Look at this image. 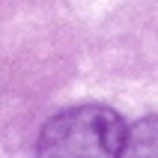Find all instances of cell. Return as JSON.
<instances>
[{
  "instance_id": "obj_2",
  "label": "cell",
  "mask_w": 158,
  "mask_h": 158,
  "mask_svg": "<svg viewBox=\"0 0 158 158\" xmlns=\"http://www.w3.org/2000/svg\"><path fill=\"white\" fill-rule=\"evenodd\" d=\"M119 158H158V116H146L125 131Z\"/></svg>"
},
{
  "instance_id": "obj_1",
  "label": "cell",
  "mask_w": 158,
  "mask_h": 158,
  "mask_svg": "<svg viewBox=\"0 0 158 158\" xmlns=\"http://www.w3.org/2000/svg\"><path fill=\"white\" fill-rule=\"evenodd\" d=\"M123 116L105 105H78L48 119L39 134V158H119Z\"/></svg>"
}]
</instances>
